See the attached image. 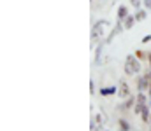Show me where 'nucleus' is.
I'll list each match as a JSON object with an SVG mask.
<instances>
[{
    "label": "nucleus",
    "mask_w": 151,
    "mask_h": 131,
    "mask_svg": "<svg viewBox=\"0 0 151 131\" xmlns=\"http://www.w3.org/2000/svg\"><path fill=\"white\" fill-rule=\"evenodd\" d=\"M109 28V23L106 21V19H102V21H99V23H95V26H93V30H91V40L93 42L91 44H95L102 35H104V32Z\"/></svg>",
    "instance_id": "f257e3e1"
},
{
    "label": "nucleus",
    "mask_w": 151,
    "mask_h": 131,
    "mask_svg": "<svg viewBox=\"0 0 151 131\" xmlns=\"http://www.w3.org/2000/svg\"><path fill=\"white\" fill-rule=\"evenodd\" d=\"M141 70V65L139 61L134 58V56H127V61H125V74L127 75H134Z\"/></svg>",
    "instance_id": "f03ea898"
},
{
    "label": "nucleus",
    "mask_w": 151,
    "mask_h": 131,
    "mask_svg": "<svg viewBox=\"0 0 151 131\" xmlns=\"http://www.w3.org/2000/svg\"><path fill=\"white\" fill-rule=\"evenodd\" d=\"M128 93H130L128 84H127L125 81H121V82H119V98H128Z\"/></svg>",
    "instance_id": "7ed1b4c3"
},
{
    "label": "nucleus",
    "mask_w": 151,
    "mask_h": 131,
    "mask_svg": "<svg viewBox=\"0 0 151 131\" xmlns=\"http://www.w3.org/2000/svg\"><path fill=\"white\" fill-rule=\"evenodd\" d=\"M151 81V77H148V75H144L141 81H139V84H137V87H139V91H146L148 89V82Z\"/></svg>",
    "instance_id": "20e7f679"
},
{
    "label": "nucleus",
    "mask_w": 151,
    "mask_h": 131,
    "mask_svg": "<svg viewBox=\"0 0 151 131\" xmlns=\"http://www.w3.org/2000/svg\"><path fill=\"white\" fill-rule=\"evenodd\" d=\"M127 16H128V14H127V7H123V5H121V7L118 9V19L121 21V19H125Z\"/></svg>",
    "instance_id": "39448f33"
},
{
    "label": "nucleus",
    "mask_w": 151,
    "mask_h": 131,
    "mask_svg": "<svg viewBox=\"0 0 151 131\" xmlns=\"http://www.w3.org/2000/svg\"><path fill=\"white\" fill-rule=\"evenodd\" d=\"M114 93H116V87H102V89H100V94H104V96L114 94Z\"/></svg>",
    "instance_id": "423d86ee"
},
{
    "label": "nucleus",
    "mask_w": 151,
    "mask_h": 131,
    "mask_svg": "<svg viewBox=\"0 0 151 131\" xmlns=\"http://www.w3.org/2000/svg\"><path fill=\"white\" fill-rule=\"evenodd\" d=\"M141 115H142V123H148V121H150V119H151L150 108H148V107H146V108H144V110H142V114H141Z\"/></svg>",
    "instance_id": "0eeeda50"
},
{
    "label": "nucleus",
    "mask_w": 151,
    "mask_h": 131,
    "mask_svg": "<svg viewBox=\"0 0 151 131\" xmlns=\"http://www.w3.org/2000/svg\"><path fill=\"white\" fill-rule=\"evenodd\" d=\"M134 21H135V18H134V16H127V18H125V28H132Z\"/></svg>",
    "instance_id": "6e6552de"
},
{
    "label": "nucleus",
    "mask_w": 151,
    "mask_h": 131,
    "mask_svg": "<svg viewBox=\"0 0 151 131\" xmlns=\"http://www.w3.org/2000/svg\"><path fill=\"white\" fill-rule=\"evenodd\" d=\"M119 128H121V130H130V124H128V123H127V121H123V119H121V121H119Z\"/></svg>",
    "instance_id": "1a4fd4ad"
},
{
    "label": "nucleus",
    "mask_w": 151,
    "mask_h": 131,
    "mask_svg": "<svg viewBox=\"0 0 151 131\" xmlns=\"http://www.w3.org/2000/svg\"><path fill=\"white\" fill-rule=\"evenodd\" d=\"M144 18H146V12H144V11H139V12H137V16H135V19H137V21H142Z\"/></svg>",
    "instance_id": "9d476101"
},
{
    "label": "nucleus",
    "mask_w": 151,
    "mask_h": 131,
    "mask_svg": "<svg viewBox=\"0 0 151 131\" xmlns=\"http://www.w3.org/2000/svg\"><path fill=\"white\" fill-rule=\"evenodd\" d=\"M137 103H142V105H146V96L142 94V91H141V94L137 96Z\"/></svg>",
    "instance_id": "9b49d317"
},
{
    "label": "nucleus",
    "mask_w": 151,
    "mask_h": 131,
    "mask_svg": "<svg viewBox=\"0 0 151 131\" xmlns=\"http://www.w3.org/2000/svg\"><path fill=\"white\" fill-rule=\"evenodd\" d=\"M135 56H137V58H139V59H142V58H148V56H144V54H142V52H141V51H137V52H135Z\"/></svg>",
    "instance_id": "f8f14e48"
},
{
    "label": "nucleus",
    "mask_w": 151,
    "mask_h": 131,
    "mask_svg": "<svg viewBox=\"0 0 151 131\" xmlns=\"http://www.w3.org/2000/svg\"><path fill=\"white\" fill-rule=\"evenodd\" d=\"M150 40H151V35H146V37L142 39V42H144V44H148V42H150Z\"/></svg>",
    "instance_id": "ddd939ff"
},
{
    "label": "nucleus",
    "mask_w": 151,
    "mask_h": 131,
    "mask_svg": "<svg viewBox=\"0 0 151 131\" xmlns=\"http://www.w3.org/2000/svg\"><path fill=\"white\" fill-rule=\"evenodd\" d=\"M144 5H146L148 9H151V0H144Z\"/></svg>",
    "instance_id": "4468645a"
},
{
    "label": "nucleus",
    "mask_w": 151,
    "mask_h": 131,
    "mask_svg": "<svg viewBox=\"0 0 151 131\" xmlns=\"http://www.w3.org/2000/svg\"><path fill=\"white\" fill-rule=\"evenodd\" d=\"M132 4H134V7H139V0H130Z\"/></svg>",
    "instance_id": "2eb2a0df"
},
{
    "label": "nucleus",
    "mask_w": 151,
    "mask_h": 131,
    "mask_svg": "<svg viewBox=\"0 0 151 131\" xmlns=\"http://www.w3.org/2000/svg\"><path fill=\"white\" fill-rule=\"evenodd\" d=\"M148 58H150V68H151V52L148 54Z\"/></svg>",
    "instance_id": "dca6fc26"
},
{
    "label": "nucleus",
    "mask_w": 151,
    "mask_h": 131,
    "mask_svg": "<svg viewBox=\"0 0 151 131\" xmlns=\"http://www.w3.org/2000/svg\"><path fill=\"white\" fill-rule=\"evenodd\" d=\"M150 96H151V81H150Z\"/></svg>",
    "instance_id": "f3484780"
},
{
    "label": "nucleus",
    "mask_w": 151,
    "mask_h": 131,
    "mask_svg": "<svg viewBox=\"0 0 151 131\" xmlns=\"http://www.w3.org/2000/svg\"><path fill=\"white\" fill-rule=\"evenodd\" d=\"M150 121H151V119H150Z\"/></svg>",
    "instance_id": "a211bd4d"
}]
</instances>
